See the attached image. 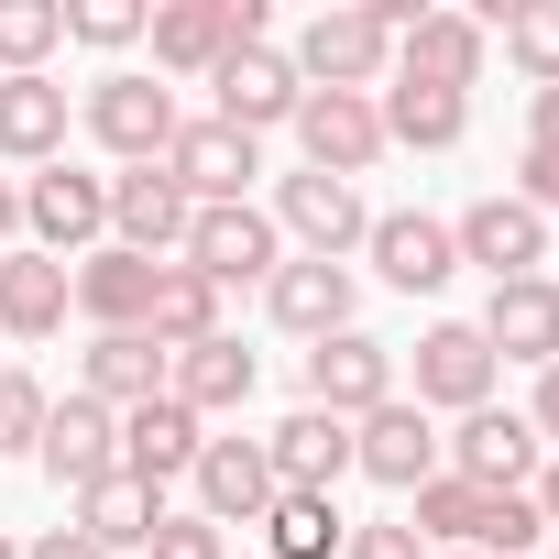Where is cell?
<instances>
[{"instance_id": "1", "label": "cell", "mask_w": 559, "mask_h": 559, "mask_svg": "<svg viewBox=\"0 0 559 559\" xmlns=\"http://www.w3.org/2000/svg\"><path fill=\"white\" fill-rule=\"evenodd\" d=\"M286 67H297V88H352V99H373V88L395 78V34L373 23V0H341V12H319V23L286 45Z\"/></svg>"}, {"instance_id": "2", "label": "cell", "mask_w": 559, "mask_h": 559, "mask_svg": "<svg viewBox=\"0 0 559 559\" xmlns=\"http://www.w3.org/2000/svg\"><path fill=\"white\" fill-rule=\"evenodd\" d=\"M143 45H154L165 78H219L230 45H263V0H154Z\"/></svg>"}, {"instance_id": "3", "label": "cell", "mask_w": 559, "mask_h": 559, "mask_svg": "<svg viewBox=\"0 0 559 559\" xmlns=\"http://www.w3.org/2000/svg\"><path fill=\"white\" fill-rule=\"evenodd\" d=\"M88 132H99V154H121V165H165V143L187 132V110H176V88H165V78L110 67V78L88 88Z\"/></svg>"}, {"instance_id": "4", "label": "cell", "mask_w": 559, "mask_h": 559, "mask_svg": "<svg viewBox=\"0 0 559 559\" xmlns=\"http://www.w3.org/2000/svg\"><path fill=\"white\" fill-rule=\"evenodd\" d=\"M23 230H34V252H56V263L99 252V241H110V176H88V165H34Z\"/></svg>"}, {"instance_id": "5", "label": "cell", "mask_w": 559, "mask_h": 559, "mask_svg": "<svg viewBox=\"0 0 559 559\" xmlns=\"http://www.w3.org/2000/svg\"><path fill=\"white\" fill-rule=\"evenodd\" d=\"M537 461H548V439H537L515 406H472V417L439 439V472H461L472 493H526Z\"/></svg>"}, {"instance_id": "6", "label": "cell", "mask_w": 559, "mask_h": 559, "mask_svg": "<svg viewBox=\"0 0 559 559\" xmlns=\"http://www.w3.org/2000/svg\"><path fill=\"white\" fill-rule=\"evenodd\" d=\"M176 263H187V274H209L219 297H230V286H274V263H286V230H274L252 198H241V209H198Z\"/></svg>"}, {"instance_id": "7", "label": "cell", "mask_w": 559, "mask_h": 559, "mask_svg": "<svg viewBox=\"0 0 559 559\" xmlns=\"http://www.w3.org/2000/svg\"><path fill=\"white\" fill-rule=\"evenodd\" d=\"M286 132H297L308 176H341V187H352V176H373V165H384V110H373V99H352V88H308Z\"/></svg>"}, {"instance_id": "8", "label": "cell", "mask_w": 559, "mask_h": 559, "mask_svg": "<svg viewBox=\"0 0 559 559\" xmlns=\"http://www.w3.org/2000/svg\"><path fill=\"white\" fill-rule=\"evenodd\" d=\"M352 472H373L384 493L439 483V417H428L417 395H384L373 417H352Z\"/></svg>"}, {"instance_id": "9", "label": "cell", "mask_w": 559, "mask_h": 559, "mask_svg": "<svg viewBox=\"0 0 559 559\" xmlns=\"http://www.w3.org/2000/svg\"><path fill=\"white\" fill-rule=\"evenodd\" d=\"M274 230H286V241H308L319 263H352L362 252V230H373V209H362V187H341V176H286V187H274V209H263Z\"/></svg>"}, {"instance_id": "10", "label": "cell", "mask_w": 559, "mask_h": 559, "mask_svg": "<svg viewBox=\"0 0 559 559\" xmlns=\"http://www.w3.org/2000/svg\"><path fill=\"white\" fill-rule=\"evenodd\" d=\"M165 176L187 187V209H241L252 176H263V143L230 132V121H187V132L165 143Z\"/></svg>"}, {"instance_id": "11", "label": "cell", "mask_w": 559, "mask_h": 559, "mask_svg": "<svg viewBox=\"0 0 559 559\" xmlns=\"http://www.w3.org/2000/svg\"><path fill=\"white\" fill-rule=\"evenodd\" d=\"M34 461H45V483L78 504L88 483H110V472H121V417H110L99 395H67V406H45V439H34Z\"/></svg>"}, {"instance_id": "12", "label": "cell", "mask_w": 559, "mask_h": 559, "mask_svg": "<svg viewBox=\"0 0 559 559\" xmlns=\"http://www.w3.org/2000/svg\"><path fill=\"white\" fill-rule=\"evenodd\" d=\"M187 219H198V209H187V187H176L165 165H121V176H110V241H121V252L176 263V252H187Z\"/></svg>"}, {"instance_id": "13", "label": "cell", "mask_w": 559, "mask_h": 559, "mask_svg": "<svg viewBox=\"0 0 559 559\" xmlns=\"http://www.w3.org/2000/svg\"><path fill=\"white\" fill-rule=\"evenodd\" d=\"M384 395H395V352H384L373 330L308 341V406H319V417H373Z\"/></svg>"}, {"instance_id": "14", "label": "cell", "mask_w": 559, "mask_h": 559, "mask_svg": "<svg viewBox=\"0 0 559 559\" xmlns=\"http://www.w3.org/2000/svg\"><path fill=\"white\" fill-rule=\"evenodd\" d=\"M362 252H373V274H384L395 297H439L450 274H461V252H450V219H428V209H373Z\"/></svg>"}, {"instance_id": "15", "label": "cell", "mask_w": 559, "mask_h": 559, "mask_svg": "<svg viewBox=\"0 0 559 559\" xmlns=\"http://www.w3.org/2000/svg\"><path fill=\"white\" fill-rule=\"evenodd\" d=\"M450 252H461V263H483L493 286H515V274H537V263H548V219H537L526 198H472V209L450 219Z\"/></svg>"}, {"instance_id": "16", "label": "cell", "mask_w": 559, "mask_h": 559, "mask_svg": "<svg viewBox=\"0 0 559 559\" xmlns=\"http://www.w3.org/2000/svg\"><path fill=\"white\" fill-rule=\"evenodd\" d=\"M493 352H483V330L472 319H439L428 341H417V406L428 417H472V406H493Z\"/></svg>"}, {"instance_id": "17", "label": "cell", "mask_w": 559, "mask_h": 559, "mask_svg": "<svg viewBox=\"0 0 559 559\" xmlns=\"http://www.w3.org/2000/svg\"><path fill=\"white\" fill-rule=\"evenodd\" d=\"M209 88H219V110H209V121H230V132H252V143H263L274 121H297V99H308V88H297V67L274 56V45H230Z\"/></svg>"}, {"instance_id": "18", "label": "cell", "mask_w": 559, "mask_h": 559, "mask_svg": "<svg viewBox=\"0 0 559 559\" xmlns=\"http://www.w3.org/2000/svg\"><path fill=\"white\" fill-rule=\"evenodd\" d=\"M67 308H78V263H56L34 241L0 252V341H56Z\"/></svg>"}, {"instance_id": "19", "label": "cell", "mask_w": 559, "mask_h": 559, "mask_svg": "<svg viewBox=\"0 0 559 559\" xmlns=\"http://www.w3.org/2000/svg\"><path fill=\"white\" fill-rule=\"evenodd\" d=\"M263 308H274V330L330 341V330H352V308H362V274H352V263H319V252H297V263H274Z\"/></svg>"}, {"instance_id": "20", "label": "cell", "mask_w": 559, "mask_h": 559, "mask_svg": "<svg viewBox=\"0 0 559 559\" xmlns=\"http://www.w3.org/2000/svg\"><path fill=\"white\" fill-rule=\"evenodd\" d=\"M483 56H493V23H472V12H417V23L395 34V78H417V88H461V99H472Z\"/></svg>"}, {"instance_id": "21", "label": "cell", "mask_w": 559, "mask_h": 559, "mask_svg": "<svg viewBox=\"0 0 559 559\" xmlns=\"http://www.w3.org/2000/svg\"><path fill=\"white\" fill-rule=\"evenodd\" d=\"M187 483H198V515H209L219 537H230V526H263V515H274V461H263V439H209Z\"/></svg>"}, {"instance_id": "22", "label": "cell", "mask_w": 559, "mask_h": 559, "mask_svg": "<svg viewBox=\"0 0 559 559\" xmlns=\"http://www.w3.org/2000/svg\"><path fill=\"white\" fill-rule=\"evenodd\" d=\"M472 330H483L493 362H537V373H548V362H559V286H548V274H515V286L483 297Z\"/></svg>"}, {"instance_id": "23", "label": "cell", "mask_w": 559, "mask_h": 559, "mask_svg": "<svg viewBox=\"0 0 559 559\" xmlns=\"http://www.w3.org/2000/svg\"><path fill=\"white\" fill-rule=\"evenodd\" d=\"M252 384H263V362H252L230 330H219V341H198V352H165V395H176L198 428H209V417H241V406H252Z\"/></svg>"}, {"instance_id": "24", "label": "cell", "mask_w": 559, "mask_h": 559, "mask_svg": "<svg viewBox=\"0 0 559 559\" xmlns=\"http://www.w3.org/2000/svg\"><path fill=\"white\" fill-rule=\"evenodd\" d=\"M263 461H274V493H341V472H352V417L297 406L286 428L263 439Z\"/></svg>"}, {"instance_id": "25", "label": "cell", "mask_w": 559, "mask_h": 559, "mask_svg": "<svg viewBox=\"0 0 559 559\" xmlns=\"http://www.w3.org/2000/svg\"><path fill=\"white\" fill-rule=\"evenodd\" d=\"M198 450H209V428H198L176 395H154V406H132V417H121V472H132V483H154V493H165V483H187V472H198Z\"/></svg>"}, {"instance_id": "26", "label": "cell", "mask_w": 559, "mask_h": 559, "mask_svg": "<svg viewBox=\"0 0 559 559\" xmlns=\"http://www.w3.org/2000/svg\"><path fill=\"white\" fill-rule=\"evenodd\" d=\"M154 274H165V263H143V252H121V241L78 252V319H88V330H143Z\"/></svg>"}, {"instance_id": "27", "label": "cell", "mask_w": 559, "mask_h": 559, "mask_svg": "<svg viewBox=\"0 0 559 559\" xmlns=\"http://www.w3.org/2000/svg\"><path fill=\"white\" fill-rule=\"evenodd\" d=\"M78 395H99L110 417H132V406H154V395H165V352H154L143 330H99V341H88V362H78Z\"/></svg>"}, {"instance_id": "28", "label": "cell", "mask_w": 559, "mask_h": 559, "mask_svg": "<svg viewBox=\"0 0 559 559\" xmlns=\"http://www.w3.org/2000/svg\"><path fill=\"white\" fill-rule=\"evenodd\" d=\"M0 154L12 165H67V88L56 78H0Z\"/></svg>"}, {"instance_id": "29", "label": "cell", "mask_w": 559, "mask_h": 559, "mask_svg": "<svg viewBox=\"0 0 559 559\" xmlns=\"http://www.w3.org/2000/svg\"><path fill=\"white\" fill-rule=\"evenodd\" d=\"M384 143H406V154H450L461 132H472V99L461 88H417V78H384Z\"/></svg>"}, {"instance_id": "30", "label": "cell", "mask_w": 559, "mask_h": 559, "mask_svg": "<svg viewBox=\"0 0 559 559\" xmlns=\"http://www.w3.org/2000/svg\"><path fill=\"white\" fill-rule=\"evenodd\" d=\"M154 526H165V493H154V483H132V472H110V483H88V493H78V537H88L99 559L143 548Z\"/></svg>"}, {"instance_id": "31", "label": "cell", "mask_w": 559, "mask_h": 559, "mask_svg": "<svg viewBox=\"0 0 559 559\" xmlns=\"http://www.w3.org/2000/svg\"><path fill=\"white\" fill-rule=\"evenodd\" d=\"M143 341H154V352L219 341V286H209V274H187V263H165V274H154V308H143Z\"/></svg>"}, {"instance_id": "32", "label": "cell", "mask_w": 559, "mask_h": 559, "mask_svg": "<svg viewBox=\"0 0 559 559\" xmlns=\"http://www.w3.org/2000/svg\"><path fill=\"white\" fill-rule=\"evenodd\" d=\"M341 537H352V515L330 493H274V515H263V559H341Z\"/></svg>"}, {"instance_id": "33", "label": "cell", "mask_w": 559, "mask_h": 559, "mask_svg": "<svg viewBox=\"0 0 559 559\" xmlns=\"http://www.w3.org/2000/svg\"><path fill=\"white\" fill-rule=\"evenodd\" d=\"M67 45V0H0V78H45Z\"/></svg>"}, {"instance_id": "34", "label": "cell", "mask_w": 559, "mask_h": 559, "mask_svg": "<svg viewBox=\"0 0 559 559\" xmlns=\"http://www.w3.org/2000/svg\"><path fill=\"white\" fill-rule=\"evenodd\" d=\"M406 504H417V515H406V526H417V537H428V548H472V526H483V493H472V483H461V472H439V483H417V493H406Z\"/></svg>"}, {"instance_id": "35", "label": "cell", "mask_w": 559, "mask_h": 559, "mask_svg": "<svg viewBox=\"0 0 559 559\" xmlns=\"http://www.w3.org/2000/svg\"><path fill=\"white\" fill-rule=\"evenodd\" d=\"M548 537V515L526 504V493H483V526H472V559H526Z\"/></svg>"}, {"instance_id": "36", "label": "cell", "mask_w": 559, "mask_h": 559, "mask_svg": "<svg viewBox=\"0 0 559 559\" xmlns=\"http://www.w3.org/2000/svg\"><path fill=\"white\" fill-rule=\"evenodd\" d=\"M504 56H515L537 88H559V0H526V12H504Z\"/></svg>"}, {"instance_id": "37", "label": "cell", "mask_w": 559, "mask_h": 559, "mask_svg": "<svg viewBox=\"0 0 559 559\" xmlns=\"http://www.w3.org/2000/svg\"><path fill=\"white\" fill-rule=\"evenodd\" d=\"M45 406H56V395H45L23 362H0V461H23V450L45 439Z\"/></svg>"}, {"instance_id": "38", "label": "cell", "mask_w": 559, "mask_h": 559, "mask_svg": "<svg viewBox=\"0 0 559 559\" xmlns=\"http://www.w3.org/2000/svg\"><path fill=\"white\" fill-rule=\"evenodd\" d=\"M67 45H99V56L143 45V0H67Z\"/></svg>"}, {"instance_id": "39", "label": "cell", "mask_w": 559, "mask_h": 559, "mask_svg": "<svg viewBox=\"0 0 559 559\" xmlns=\"http://www.w3.org/2000/svg\"><path fill=\"white\" fill-rule=\"evenodd\" d=\"M143 559H230V537H219L209 515H165V526L143 537Z\"/></svg>"}, {"instance_id": "40", "label": "cell", "mask_w": 559, "mask_h": 559, "mask_svg": "<svg viewBox=\"0 0 559 559\" xmlns=\"http://www.w3.org/2000/svg\"><path fill=\"white\" fill-rule=\"evenodd\" d=\"M341 559H428V537H417L406 515H373V526H352V537H341Z\"/></svg>"}, {"instance_id": "41", "label": "cell", "mask_w": 559, "mask_h": 559, "mask_svg": "<svg viewBox=\"0 0 559 559\" xmlns=\"http://www.w3.org/2000/svg\"><path fill=\"white\" fill-rule=\"evenodd\" d=\"M515 198H526L537 219L559 209V143H526V165H515Z\"/></svg>"}, {"instance_id": "42", "label": "cell", "mask_w": 559, "mask_h": 559, "mask_svg": "<svg viewBox=\"0 0 559 559\" xmlns=\"http://www.w3.org/2000/svg\"><path fill=\"white\" fill-rule=\"evenodd\" d=\"M526 428H537V439H548V450H559V362H548V373H537V406H526Z\"/></svg>"}, {"instance_id": "43", "label": "cell", "mask_w": 559, "mask_h": 559, "mask_svg": "<svg viewBox=\"0 0 559 559\" xmlns=\"http://www.w3.org/2000/svg\"><path fill=\"white\" fill-rule=\"evenodd\" d=\"M23 559H99V548H88V537H78V526H45V537H34V548H23Z\"/></svg>"}, {"instance_id": "44", "label": "cell", "mask_w": 559, "mask_h": 559, "mask_svg": "<svg viewBox=\"0 0 559 559\" xmlns=\"http://www.w3.org/2000/svg\"><path fill=\"white\" fill-rule=\"evenodd\" d=\"M526 143H559V88H537V99H526Z\"/></svg>"}, {"instance_id": "45", "label": "cell", "mask_w": 559, "mask_h": 559, "mask_svg": "<svg viewBox=\"0 0 559 559\" xmlns=\"http://www.w3.org/2000/svg\"><path fill=\"white\" fill-rule=\"evenodd\" d=\"M526 504H537V515H548V537H559V450L537 461V493H526Z\"/></svg>"}, {"instance_id": "46", "label": "cell", "mask_w": 559, "mask_h": 559, "mask_svg": "<svg viewBox=\"0 0 559 559\" xmlns=\"http://www.w3.org/2000/svg\"><path fill=\"white\" fill-rule=\"evenodd\" d=\"M12 241H23V187L0 176V252H12Z\"/></svg>"}, {"instance_id": "47", "label": "cell", "mask_w": 559, "mask_h": 559, "mask_svg": "<svg viewBox=\"0 0 559 559\" xmlns=\"http://www.w3.org/2000/svg\"><path fill=\"white\" fill-rule=\"evenodd\" d=\"M0 559H23V537H12V526H0Z\"/></svg>"}, {"instance_id": "48", "label": "cell", "mask_w": 559, "mask_h": 559, "mask_svg": "<svg viewBox=\"0 0 559 559\" xmlns=\"http://www.w3.org/2000/svg\"><path fill=\"white\" fill-rule=\"evenodd\" d=\"M428 559H472V548H428Z\"/></svg>"}, {"instance_id": "49", "label": "cell", "mask_w": 559, "mask_h": 559, "mask_svg": "<svg viewBox=\"0 0 559 559\" xmlns=\"http://www.w3.org/2000/svg\"><path fill=\"white\" fill-rule=\"evenodd\" d=\"M548 559H559V548H548Z\"/></svg>"}]
</instances>
